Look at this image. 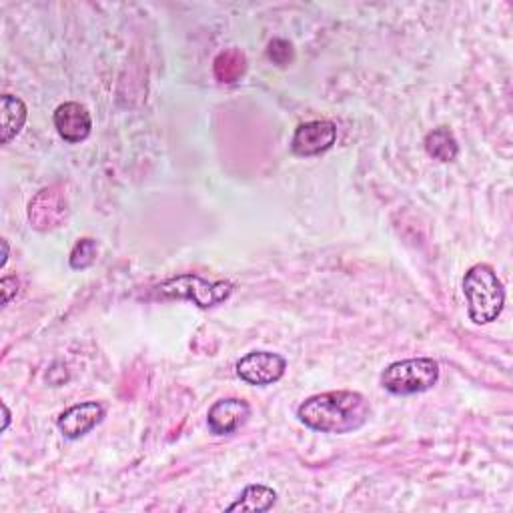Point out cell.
<instances>
[{
	"label": "cell",
	"mask_w": 513,
	"mask_h": 513,
	"mask_svg": "<svg viewBox=\"0 0 513 513\" xmlns=\"http://www.w3.org/2000/svg\"><path fill=\"white\" fill-rule=\"evenodd\" d=\"M53 121H55V129L61 135V139H65L71 145L83 143L91 135V129H93L91 113L81 103L61 105L55 111Z\"/></svg>",
	"instance_id": "obj_9"
},
{
	"label": "cell",
	"mask_w": 513,
	"mask_h": 513,
	"mask_svg": "<svg viewBox=\"0 0 513 513\" xmlns=\"http://www.w3.org/2000/svg\"><path fill=\"white\" fill-rule=\"evenodd\" d=\"M67 217V199L57 189H43L29 205V219L35 229L51 231Z\"/></svg>",
	"instance_id": "obj_8"
},
{
	"label": "cell",
	"mask_w": 513,
	"mask_h": 513,
	"mask_svg": "<svg viewBox=\"0 0 513 513\" xmlns=\"http://www.w3.org/2000/svg\"><path fill=\"white\" fill-rule=\"evenodd\" d=\"M267 57L279 65V67H287L291 61H293V45L285 39H273L269 43V49H267Z\"/></svg>",
	"instance_id": "obj_16"
},
{
	"label": "cell",
	"mask_w": 513,
	"mask_h": 513,
	"mask_svg": "<svg viewBox=\"0 0 513 513\" xmlns=\"http://www.w3.org/2000/svg\"><path fill=\"white\" fill-rule=\"evenodd\" d=\"M3 145H9L27 123V107L19 97L3 95Z\"/></svg>",
	"instance_id": "obj_13"
},
{
	"label": "cell",
	"mask_w": 513,
	"mask_h": 513,
	"mask_svg": "<svg viewBox=\"0 0 513 513\" xmlns=\"http://www.w3.org/2000/svg\"><path fill=\"white\" fill-rule=\"evenodd\" d=\"M155 293L161 299H185L193 301L201 309L215 307L231 297L233 283L229 281H207L199 275L185 273L161 283Z\"/></svg>",
	"instance_id": "obj_4"
},
{
	"label": "cell",
	"mask_w": 513,
	"mask_h": 513,
	"mask_svg": "<svg viewBox=\"0 0 513 513\" xmlns=\"http://www.w3.org/2000/svg\"><path fill=\"white\" fill-rule=\"evenodd\" d=\"M251 417V405L245 399L229 397L217 401L207 415V423L211 433L215 435H231L239 431Z\"/></svg>",
	"instance_id": "obj_7"
},
{
	"label": "cell",
	"mask_w": 513,
	"mask_h": 513,
	"mask_svg": "<svg viewBox=\"0 0 513 513\" xmlns=\"http://www.w3.org/2000/svg\"><path fill=\"white\" fill-rule=\"evenodd\" d=\"M437 381L439 363L429 357L395 361L381 375V385L393 395L423 393L429 391Z\"/></svg>",
	"instance_id": "obj_3"
},
{
	"label": "cell",
	"mask_w": 513,
	"mask_h": 513,
	"mask_svg": "<svg viewBox=\"0 0 513 513\" xmlns=\"http://www.w3.org/2000/svg\"><path fill=\"white\" fill-rule=\"evenodd\" d=\"M337 141V127L331 121H309L297 127L291 151L297 157H315L329 151Z\"/></svg>",
	"instance_id": "obj_6"
},
{
	"label": "cell",
	"mask_w": 513,
	"mask_h": 513,
	"mask_svg": "<svg viewBox=\"0 0 513 513\" xmlns=\"http://www.w3.org/2000/svg\"><path fill=\"white\" fill-rule=\"evenodd\" d=\"M463 295L467 299L469 319L477 325L495 321L505 305V291L493 267L473 265L463 277Z\"/></svg>",
	"instance_id": "obj_2"
},
{
	"label": "cell",
	"mask_w": 513,
	"mask_h": 513,
	"mask_svg": "<svg viewBox=\"0 0 513 513\" xmlns=\"http://www.w3.org/2000/svg\"><path fill=\"white\" fill-rule=\"evenodd\" d=\"M7 259H9V243L7 239H3V259H0V267L7 265Z\"/></svg>",
	"instance_id": "obj_18"
},
{
	"label": "cell",
	"mask_w": 513,
	"mask_h": 513,
	"mask_svg": "<svg viewBox=\"0 0 513 513\" xmlns=\"http://www.w3.org/2000/svg\"><path fill=\"white\" fill-rule=\"evenodd\" d=\"M423 145L427 155L439 163H451L459 155L457 139L447 127H437L431 133H427Z\"/></svg>",
	"instance_id": "obj_11"
},
{
	"label": "cell",
	"mask_w": 513,
	"mask_h": 513,
	"mask_svg": "<svg viewBox=\"0 0 513 513\" xmlns=\"http://www.w3.org/2000/svg\"><path fill=\"white\" fill-rule=\"evenodd\" d=\"M3 411H5V425H3V431H7V427H9V423H11V411H9L7 403H3Z\"/></svg>",
	"instance_id": "obj_19"
},
{
	"label": "cell",
	"mask_w": 513,
	"mask_h": 513,
	"mask_svg": "<svg viewBox=\"0 0 513 513\" xmlns=\"http://www.w3.org/2000/svg\"><path fill=\"white\" fill-rule=\"evenodd\" d=\"M277 501V491L267 485H249L227 511H269Z\"/></svg>",
	"instance_id": "obj_12"
},
{
	"label": "cell",
	"mask_w": 513,
	"mask_h": 513,
	"mask_svg": "<svg viewBox=\"0 0 513 513\" xmlns=\"http://www.w3.org/2000/svg\"><path fill=\"white\" fill-rule=\"evenodd\" d=\"M97 255H99L97 241H95V239H81V241L73 247L71 257H69V263H71L73 269L83 271V269H89L91 265H95Z\"/></svg>",
	"instance_id": "obj_15"
},
{
	"label": "cell",
	"mask_w": 513,
	"mask_h": 513,
	"mask_svg": "<svg viewBox=\"0 0 513 513\" xmlns=\"http://www.w3.org/2000/svg\"><path fill=\"white\" fill-rule=\"evenodd\" d=\"M369 401L357 391H329L313 395L297 409V417L307 427L321 433H351L367 423Z\"/></svg>",
	"instance_id": "obj_1"
},
{
	"label": "cell",
	"mask_w": 513,
	"mask_h": 513,
	"mask_svg": "<svg viewBox=\"0 0 513 513\" xmlns=\"http://www.w3.org/2000/svg\"><path fill=\"white\" fill-rule=\"evenodd\" d=\"M0 291H3V305L7 307L13 297L19 295V281L17 277H5L3 281H0Z\"/></svg>",
	"instance_id": "obj_17"
},
{
	"label": "cell",
	"mask_w": 513,
	"mask_h": 513,
	"mask_svg": "<svg viewBox=\"0 0 513 513\" xmlns=\"http://www.w3.org/2000/svg\"><path fill=\"white\" fill-rule=\"evenodd\" d=\"M247 69V61L239 51H225L215 59V77L221 83H235L243 77Z\"/></svg>",
	"instance_id": "obj_14"
},
{
	"label": "cell",
	"mask_w": 513,
	"mask_h": 513,
	"mask_svg": "<svg viewBox=\"0 0 513 513\" xmlns=\"http://www.w3.org/2000/svg\"><path fill=\"white\" fill-rule=\"evenodd\" d=\"M105 417V407L97 401H85L69 407L57 421L67 439H81L95 429Z\"/></svg>",
	"instance_id": "obj_10"
},
{
	"label": "cell",
	"mask_w": 513,
	"mask_h": 513,
	"mask_svg": "<svg viewBox=\"0 0 513 513\" xmlns=\"http://www.w3.org/2000/svg\"><path fill=\"white\" fill-rule=\"evenodd\" d=\"M287 369L285 357L271 351H253L237 363V375L255 387H267L277 383Z\"/></svg>",
	"instance_id": "obj_5"
}]
</instances>
